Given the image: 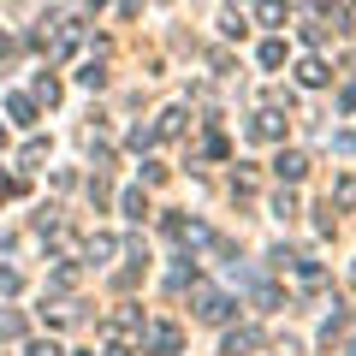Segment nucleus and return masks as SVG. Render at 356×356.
<instances>
[{
	"mask_svg": "<svg viewBox=\"0 0 356 356\" xmlns=\"http://www.w3.org/2000/svg\"><path fill=\"white\" fill-rule=\"evenodd\" d=\"M232 309H238V303H232L226 291H208V285H196V315H202V321H226Z\"/></svg>",
	"mask_w": 356,
	"mask_h": 356,
	"instance_id": "f257e3e1",
	"label": "nucleus"
},
{
	"mask_svg": "<svg viewBox=\"0 0 356 356\" xmlns=\"http://www.w3.org/2000/svg\"><path fill=\"white\" fill-rule=\"evenodd\" d=\"M250 137H255V143L285 137V113H273V107H267V113H255V119H250Z\"/></svg>",
	"mask_w": 356,
	"mask_h": 356,
	"instance_id": "f03ea898",
	"label": "nucleus"
},
{
	"mask_svg": "<svg viewBox=\"0 0 356 356\" xmlns=\"http://www.w3.org/2000/svg\"><path fill=\"white\" fill-rule=\"evenodd\" d=\"M143 344H149V350H178V327H166V321H161V327H149V332H143Z\"/></svg>",
	"mask_w": 356,
	"mask_h": 356,
	"instance_id": "7ed1b4c3",
	"label": "nucleus"
},
{
	"mask_svg": "<svg viewBox=\"0 0 356 356\" xmlns=\"http://www.w3.org/2000/svg\"><path fill=\"white\" fill-rule=\"evenodd\" d=\"M273 172H280L285 184H303V172H309V161H303V154H280V161H273Z\"/></svg>",
	"mask_w": 356,
	"mask_h": 356,
	"instance_id": "20e7f679",
	"label": "nucleus"
},
{
	"mask_svg": "<svg viewBox=\"0 0 356 356\" xmlns=\"http://www.w3.org/2000/svg\"><path fill=\"white\" fill-rule=\"evenodd\" d=\"M255 24H267V30H285V0H261V6H255Z\"/></svg>",
	"mask_w": 356,
	"mask_h": 356,
	"instance_id": "39448f33",
	"label": "nucleus"
},
{
	"mask_svg": "<svg viewBox=\"0 0 356 356\" xmlns=\"http://www.w3.org/2000/svg\"><path fill=\"white\" fill-rule=\"evenodd\" d=\"M297 83H303V89H321V83H327V65H321V60H303V65H297Z\"/></svg>",
	"mask_w": 356,
	"mask_h": 356,
	"instance_id": "423d86ee",
	"label": "nucleus"
},
{
	"mask_svg": "<svg viewBox=\"0 0 356 356\" xmlns=\"http://www.w3.org/2000/svg\"><path fill=\"white\" fill-rule=\"evenodd\" d=\"M6 113H13L18 125H36V102H30V95H13V102H6Z\"/></svg>",
	"mask_w": 356,
	"mask_h": 356,
	"instance_id": "0eeeda50",
	"label": "nucleus"
},
{
	"mask_svg": "<svg viewBox=\"0 0 356 356\" xmlns=\"http://www.w3.org/2000/svg\"><path fill=\"white\" fill-rule=\"evenodd\" d=\"M255 344H261V332H226V356H238V350H255Z\"/></svg>",
	"mask_w": 356,
	"mask_h": 356,
	"instance_id": "6e6552de",
	"label": "nucleus"
},
{
	"mask_svg": "<svg viewBox=\"0 0 356 356\" xmlns=\"http://www.w3.org/2000/svg\"><path fill=\"white\" fill-rule=\"evenodd\" d=\"M119 208H125V220H143V214H149V202H143V191H125V196H119Z\"/></svg>",
	"mask_w": 356,
	"mask_h": 356,
	"instance_id": "1a4fd4ad",
	"label": "nucleus"
},
{
	"mask_svg": "<svg viewBox=\"0 0 356 356\" xmlns=\"http://www.w3.org/2000/svg\"><path fill=\"white\" fill-rule=\"evenodd\" d=\"M261 65L273 72V65H285V42H261Z\"/></svg>",
	"mask_w": 356,
	"mask_h": 356,
	"instance_id": "9d476101",
	"label": "nucleus"
},
{
	"mask_svg": "<svg viewBox=\"0 0 356 356\" xmlns=\"http://www.w3.org/2000/svg\"><path fill=\"white\" fill-rule=\"evenodd\" d=\"M332 202H344V208L356 202V178H339V184H332Z\"/></svg>",
	"mask_w": 356,
	"mask_h": 356,
	"instance_id": "9b49d317",
	"label": "nucleus"
},
{
	"mask_svg": "<svg viewBox=\"0 0 356 356\" xmlns=\"http://www.w3.org/2000/svg\"><path fill=\"white\" fill-rule=\"evenodd\" d=\"M77 83H83V89H102V65L89 60V65H83V72H77Z\"/></svg>",
	"mask_w": 356,
	"mask_h": 356,
	"instance_id": "f8f14e48",
	"label": "nucleus"
},
{
	"mask_svg": "<svg viewBox=\"0 0 356 356\" xmlns=\"http://www.w3.org/2000/svg\"><path fill=\"white\" fill-rule=\"evenodd\" d=\"M332 149H339V154H356V131H339V137H332Z\"/></svg>",
	"mask_w": 356,
	"mask_h": 356,
	"instance_id": "ddd939ff",
	"label": "nucleus"
},
{
	"mask_svg": "<svg viewBox=\"0 0 356 356\" xmlns=\"http://www.w3.org/2000/svg\"><path fill=\"white\" fill-rule=\"evenodd\" d=\"M0 291H18V273H13V267H0Z\"/></svg>",
	"mask_w": 356,
	"mask_h": 356,
	"instance_id": "4468645a",
	"label": "nucleus"
},
{
	"mask_svg": "<svg viewBox=\"0 0 356 356\" xmlns=\"http://www.w3.org/2000/svg\"><path fill=\"white\" fill-rule=\"evenodd\" d=\"M30 356H65L60 344H30Z\"/></svg>",
	"mask_w": 356,
	"mask_h": 356,
	"instance_id": "2eb2a0df",
	"label": "nucleus"
},
{
	"mask_svg": "<svg viewBox=\"0 0 356 356\" xmlns=\"http://www.w3.org/2000/svg\"><path fill=\"white\" fill-rule=\"evenodd\" d=\"M107 356H131V344H107Z\"/></svg>",
	"mask_w": 356,
	"mask_h": 356,
	"instance_id": "dca6fc26",
	"label": "nucleus"
},
{
	"mask_svg": "<svg viewBox=\"0 0 356 356\" xmlns=\"http://www.w3.org/2000/svg\"><path fill=\"white\" fill-rule=\"evenodd\" d=\"M344 6H356V0H344Z\"/></svg>",
	"mask_w": 356,
	"mask_h": 356,
	"instance_id": "f3484780",
	"label": "nucleus"
},
{
	"mask_svg": "<svg viewBox=\"0 0 356 356\" xmlns=\"http://www.w3.org/2000/svg\"><path fill=\"white\" fill-rule=\"evenodd\" d=\"M95 6H102V0H95Z\"/></svg>",
	"mask_w": 356,
	"mask_h": 356,
	"instance_id": "a211bd4d",
	"label": "nucleus"
}]
</instances>
